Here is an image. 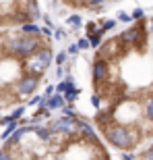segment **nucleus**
I'll list each match as a JSON object with an SVG mask.
<instances>
[{"label": "nucleus", "instance_id": "nucleus-1", "mask_svg": "<svg viewBox=\"0 0 153 160\" xmlns=\"http://www.w3.org/2000/svg\"><path fill=\"white\" fill-rule=\"evenodd\" d=\"M41 44L39 36H31V33H11V36L2 38V50L6 56H17V58H29Z\"/></svg>", "mask_w": 153, "mask_h": 160}, {"label": "nucleus", "instance_id": "nucleus-2", "mask_svg": "<svg viewBox=\"0 0 153 160\" xmlns=\"http://www.w3.org/2000/svg\"><path fill=\"white\" fill-rule=\"evenodd\" d=\"M101 133H104V137L112 143L114 148L122 150V152H130V150H135L137 146L141 143V142H139V137H137V133L130 129L128 125H124V123L108 125V127L101 129Z\"/></svg>", "mask_w": 153, "mask_h": 160}, {"label": "nucleus", "instance_id": "nucleus-3", "mask_svg": "<svg viewBox=\"0 0 153 160\" xmlns=\"http://www.w3.org/2000/svg\"><path fill=\"white\" fill-rule=\"evenodd\" d=\"M54 60V52L48 46H39L35 52L31 54L29 58H25V67H27V73H33V75H41L46 73V69L52 65Z\"/></svg>", "mask_w": 153, "mask_h": 160}, {"label": "nucleus", "instance_id": "nucleus-4", "mask_svg": "<svg viewBox=\"0 0 153 160\" xmlns=\"http://www.w3.org/2000/svg\"><path fill=\"white\" fill-rule=\"evenodd\" d=\"M91 79H93L95 89H100V88H104L106 83H110L112 81V62L95 58L93 67H91Z\"/></svg>", "mask_w": 153, "mask_h": 160}, {"label": "nucleus", "instance_id": "nucleus-5", "mask_svg": "<svg viewBox=\"0 0 153 160\" xmlns=\"http://www.w3.org/2000/svg\"><path fill=\"white\" fill-rule=\"evenodd\" d=\"M48 129L52 135H76V117H60L54 123L48 125Z\"/></svg>", "mask_w": 153, "mask_h": 160}, {"label": "nucleus", "instance_id": "nucleus-6", "mask_svg": "<svg viewBox=\"0 0 153 160\" xmlns=\"http://www.w3.org/2000/svg\"><path fill=\"white\" fill-rule=\"evenodd\" d=\"M39 85V75H33V73H23L21 77L15 81V92L19 96H29L35 92V88Z\"/></svg>", "mask_w": 153, "mask_h": 160}, {"label": "nucleus", "instance_id": "nucleus-7", "mask_svg": "<svg viewBox=\"0 0 153 160\" xmlns=\"http://www.w3.org/2000/svg\"><path fill=\"white\" fill-rule=\"evenodd\" d=\"M97 56L95 58H101V60H108V62H114L118 58V40L116 38H110V40L101 42L97 46Z\"/></svg>", "mask_w": 153, "mask_h": 160}, {"label": "nucleus", "instance_id": "nucleus-8", "mask_svg": "<svg viewBox=\"0 0 153 160\" xmlns=\"http://www.w3.org/2000/svg\"><path fill=\"white\" fill-rule=\"evenodd\" d=\"M44 102H46V108H48V110H58V108H64V96H62V94L48 96V98H44Z\"/></svg>", "mask_w": 153, "mask_h": 160}, {"label": "nucleus", "instance_id": "nucleus-9", "mask_svg": "<svg viewBox=\"0 0 153 160\" xmlns=\"http://www.w3.org/2000/svg\"><path fill=\"white\" fill-rule=\"evenodd\" d=\"M19 31H21V33H31V36H39V33H41V29L37 27L35 23H33V21H29V23H23L21 27H19Z\"/></svg>", "mask_w": 153, "mask_h": 160}, {"label": "nucleus", "instance_id": "nucleus-10", "mask_svg": "<svg viewBox=\"0 0 153 160\" xmlns=\"http://www.w3.org/2000/svg\"><path fill=\"white\" fill-rule=\"evenodd\" d=\"M104 4H106V0H87V2H85V6L91 8V11H101Z\"/></svg>", "mask_w": 153, "mask_h": 160}, {"label": "nucleus", "instance_id": "nucleus-11", "mask_svg": "<svg viewBox=\"0 0 153 160\" xmlns=\"http://www.w3.org/2000/svg\"><path fill=\"white\" fill-rule=\"evenodd\" d=\"M135 160H153V143H151V146H147V148L139 154V158H135Z\"/></svg>", "mask_w": 153, "mask_h": 160}, {"label": "nucleus", "instance_id": "nucleus-12", "mask_svg": "<svg viewBox=\"0 0 153 160\" xmlns=\"http://www.w3.org/2000/svg\"><path fill=\"white\" fill-rule=\"evenodd\" d=\"M114 25H116V21H114V19H106V21H104L100 27H101L104 31H110V29H114Z\"/></svg>", "mask_w": 153, "mask_h": 160}, {"label": "nucleus", "instance_id": "nucleus-13", "mask_svg": "<svg viewBox=\"0 0 153 160\" xmlns=\"http://www.w3.org/2000/svg\"><path fill=\"white\" fill-rule=\"evenodd\" d=\"M0 160H15L11 150H0Z\"/></svg>", "mask_w": 153, "mask_h": 160}, {"label": "nucleus", "instance_id": "nucleus-14", "mask_svg": "<svg viewBox=\"0 0 153 160\" xmlns=\"http://www.w3.org/2000/svg\"><path fill=\"white\" fill-rule=\"evenodd\" d=\"M68 21H71V27H72V29H79V27H81V19H79V17H71Z\"/></svg>", "mask_w": 153, "mask_h": 160}, {"label": "nucleus", "instance_id": "nucleus-15", "mask_svg": "<svg viewBox=\"0 0 153 160\" xmlns=\"http://www.w3.org/2000/svg\"><path fill=\"white\" fill-rule=\"evenodd\" d=\"M76 48H81V50H87V48H89V40H85V38H83V40H79Z\"/></svg>", "mask_w": 153, "mask_h": 160}, {"label": "nucleus", "instance_id": "nucleus-16", "mask_svg": "<svg viewBox=\"0 0 153 160\" xmlns=\"http://www.w3.org/2000/svg\"><path fill=\"white\" fill-rule=\"evenodd\" d=\"M64 60H66V52H60L58 56H56V62H58V65H64Z\"/></svg>", "mask_w": 153, "mask_h": 160}, {"label": "nucleus", "instance_id": "nucleus-17", "mask_svg": "<svg viewBox=\"0 0 153 160\" xmlns=\"http://www.w3.org/2000/svg\"><path fill=\"white\" fill-rule=\"evenodd\" d=\"M39 102H44V98H41V96H35V98H33V100H31L29 104H31V106H37Z\"/></svg>", "mask_w": 153, "mask_h": 160}, {"label": "nucleus", "instance_id": "nucleus-18", "mask_svg": "<svg viewBox=\"0 0 153 160\" xmlns=\"http://www.w3.org/2000/svg\"><path fill=\"white\" fill-rule=\"evenodd\" d=\"M76 50H79L76 46H71V48H68V52H71V54H76Z\"/></svg>", "mask_w": 153, "mask_h": 160}, {"label": "nucleus", "instance_id": "nucleus-19", "mask_svg": "<svg viewBox=\"0 0 153 160\" xmlns=\"http://www.w3.org/2000/svg\"><path fill=\"white\" fill-rule=\"evenodd\" d=\"M104 160H110V158H104Z\"/></svg>", "mask_w": 153, "mask_h": 160}]
</instances>
